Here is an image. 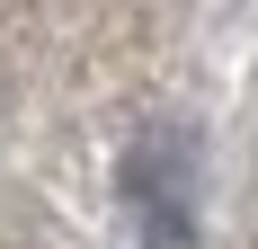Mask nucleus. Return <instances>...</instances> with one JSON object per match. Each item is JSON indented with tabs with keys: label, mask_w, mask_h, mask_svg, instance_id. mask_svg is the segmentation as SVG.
<instances>
[{
	"label": "nucleus",
	"mask_w": 258,
	"mask_h": 249,
	"mask_svg": "<svg viewBox=\"0 0 258 249\" xmlns=\"http://www.w3.org/2000/svg\"><path fill=\"white\" fill-rule=\"evenodd\" d=\"M125 196H134V214H143V231H152L160 249H178L187 223H196V196H187V151H178V143H143V151L125 160Z\"/></svg>",
	"instance_id": "nucleus-1"
}]
</instances>
